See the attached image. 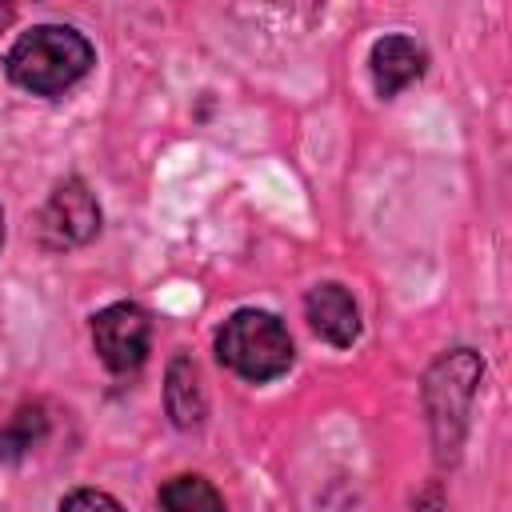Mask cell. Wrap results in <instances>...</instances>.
Returning <instances> with one entry per match:
<instances>
[{
    "label": "cell",
    "mask_w": 512,
    "mask_h": 512,
    "mask_svg": "<svg viewBox=\"0 0 512 512\" xmlns=\"http://www.w3.org/2000/svg\"><path fill=\"white\" fill-rule=\"evenodd\" d=\"M304 312H308V324L336 348H348L356 336H360V312H356V300L348 296V288L340 284H320L308 292L304 300Z\"/></svg>",
    "instance_id": "cell-6"
},
{
    "label": "cell",
    "mask_w": 512,
    "mask_h": 512,
    "mask_svg": "<svg viewBox=\"0 0 512 512\" xmlns=\"http://www.w3.org/2000/svg\"><path fill=\"white\" fill-rule=\"evenodd\" d=\"M216 356L236 376L260 384V380H272V376L288 372V364H292V336H288V328L272 312L244 308V312L228 316L224 328L216 332Z\"/></svg>",
    "instance_id": "cell-2"
},
{
    "label": "cell",
    "mask_w": 512,
    "mask_h": 512,
    "mask_svg": "<svg viewBox=\"0 0 512 512\" xmlns=\"http://www.w3.org/2000/svg\"><path fill=\"white\" fill-rule=\"evenodd\" d=\"M0 244H4V216H0Z\"/></svg>",
    "instance_id": "cell-12"
},
{
    "label": "cell",
    "mask_w": 512,
    "mask_h": 512,
    "mask_svg": "<svg viewBox=\"0 0 512 512\" xmlns=\"http://www.w3.org/2000/svg\"><path fill=\"white\" fill-rule=\"evenodd\" d=\"M96 228H100V204L84 180H64L40 212V240L48 248L88 244L96 236Z\"/></svg>",
    "instance_id": "cell-4"
},
{
    "label": "cell",
    "mask_w": 512,
    "mask_h": 512,
    "mask_svg": "<svg viewBox=\"0 0 512 512\" xmlns=\"http://www.w3.org/2000/svg\"><path fill=\"white\" fill-rule=\"evenodd\" d=\"M164 408L176 428H196L204 420V388H200V368L188 356H176L164 376Z\"/></svg>",
    "instance_id": "cell-8"
},
{
    "label": "cell",
    "mask_w": 512,
    "mask_h": 512,
    "mask_svg": "<svg viewBox=\"0 0 512 512\" xmlns=\"http://www.w3.org/2000/svg\"><path fill=\"white\" fill-rule=\"evenodd\" d=\"M424 72V52L408 36H384L372 44V80L380 96H396Z\"/></svg>",
    "instance_id": "cell-7"
},
{
    "label": "cell",
    "mask_w": 512,
    "mask_h": 512,
    "mask_svg": "<svg viewBox=\"0 0 512 512\" xmlns=\"http://www.w3.org/2000/svg\"><path fill=\"white\" fill-rule=\"evenodd\" d=\"M88 68H92V44L64 24H40L24 32L8 52V76L36 96H56L72 88Z\"/></svg>",
    "instance_id": "cell-1"
},
{
    "label": "cell",
    "mask_w": 512,
    "mask_h": 512,
    "mask_svg": "<svg viewBox=\"0 0 512 512\" xmlns=\"http://www.w3.org/2000/svg\"><path fill=\"white\" fill-rule=\"evenodd\" d=\"M92 340L100 360L112 372H132L144 364L148 356V340H152V324L136 304H108L104 312H96L92 320Z\"/></svg>",
    "instance_id": "cell-5"
},
{
    "label": "cell",
    "mask_w": 512,
    "mask_h": 512,
    "mask_svg": "<svg viewBox=\"0 0 512 512\" xmlns=\"http://www.w3.org/2000/svg\"><path fill=\"white\" fill-rule=\"evenodd\" d=\"M476 380H480V360H476V352H468V348L448 352V356L428 372L424 400H428V416H432V432H436V452H440V460L452 456L456 444H460V432H464V420H468V404H472Z\"/></svg>",
    "instance_id": "cell-3"
},
{
    "label": "cell",
    "mask_w": 512,
    "mask_h": 512,
    "mask_svg": "<svg viewBox=\"0 0 512 512\" xmlns=\"http://www.w3.org/2000/svg\"><path fill=\"white\" fill-rule=\"evenodd\" d=\"M44 428H48L44 408H40V404H24V408L4 424V432H0V456H4V460H20V456L44 436Z\"/></svg>",
    "instance_id": "cell-10"
},
{
    "label": "cell",
    "mask_w": 512,
    "mask_h": 512,
    "mask_svg": "<svg viewBox=\"0 0 512 512\" xmlns=\"http://www.w3.org/2000/svg\"><path fill=\"white\" fill-rule=\"evenodd\" d=\"M60 512H124L108 492H96V488H80L72 496H64Z\"/></svg>",
    "instance_id": "cell-11"
},
{
    "label": "cell",
    "mask_w": 512,
    "mask_h": 512,
    "mask_svg": "<svg viewBox=\"0 0 512 512\" xmlns=\"http://www.w3.org/2000/svg\"><path fill=\"white\" fill-rule=\"evenodd\" d=\"M160 512H224V500L204 476H176L160 488Z\"/></svg>",
    "instance_id": "cell-9"
}]
</instances>
